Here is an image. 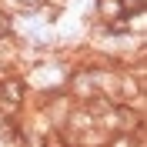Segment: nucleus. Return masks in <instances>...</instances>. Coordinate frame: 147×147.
Segmentation results:
<instances>
[{
    "mask_svg": "<svg viewBox=\"0 0 147 147\" xmlns=\"http://www.w3.org/2000/svg\"><path fill=\"white\" fill-rule=\"evenodd\" d=\"M0 100L3 104H17V107L27 100V80H24V74H7L0 80Z\"/></svg>",
    "mask_w": 147,
    "mask_h": 147,
    "instance_id": "obj_1",
    "label": "nucleus"
},
{
    "mask_svg": "<svg viewBox=\"0 0 147 147\" xmlns=\"http://www.w3.org/2000/svg\"><path fill=\"white\" fill-rule=\"evenodd\" d=\"M144 144V130H117L110 134L104 147H140Z\"/></svg>",
    "mask_w": 147,
    "mask_h": 147,
    "instance_id": "obj_2",
    "label": "nucleus"
},
{
    "mask_svg": "<svg viewBox=\"0 0 147 147\" xmlns=\"http://www.w3.org/2000/svg\"><path fill=\"white\" fill-rule=\"evenodd\" d=\"M37 144L40 147H70V137L64 134V127H47L37 134Z\"/></svg>",
    "mask_w": 147,
    "mask_h": 147,
    "instance_id": "obj_3",
    "label": "nucleus"
},
{
    "mask_svg": "<svg viewBox=\"0 0 147 147\" xmlns=\"http://www.w3.org/2000/svg\"><path fill=\"white\" fill-rule=\"evenodd\" d=\"M97 17H100V24H110V20L124 17L120 13V0H97Z\"/></svg>",
    "mask_w": 147,
    "mask_h": 147,
    "instance_id": "obj_4",
    "label": "nucleus"
},
{
    "mask_svg": "<svg viewBox=\"0 0 147 147\" xmlns=\"http://www.w3.org/2000/svg\"><path fill=\"white\" fill-rule=\"evenodd\" d=\"M13 10L17 13H40L44 10V0H13Z\"/></svg>",
    "mask_w": 147,
    "mask_h": 147,
    "instance_id": "obj_5",
    "label": "nucleus"
},
{
    "mask_svg": "<svg viewBox=\"0 0 147 147\" xmlns=\"http://www.w3.org/2000/svg\"><path fill=\"white\" fill-rule=\"evenodd\" d=\"M120 13H124V17H137V13H144V0H120Z\"/></svg>",
    "mask_w": 147,
    "mask_h": 147,
    "instance_id": "obj_6",
    "label": "nucleus"
}]
</instances>
